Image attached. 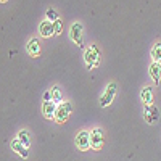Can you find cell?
Returning <instances> with one entry per match:
<instances>
[{
	"instance_id": "15",
	"label": "cell",
	"mask_w": 161,
	"mask_h": 161,
	"mask_svg": "<svg viewBox=\"0 0 161 161\" xmlns=\"http://www.w3.org/2000/svg\"><path fill=\"white\" fill-rule=\"evenodd\" d=\"M18 139H19L26 147H28V148L31 147V136H29V132H28V130H21V132L18 134Z\"/></svg>"
},
{
	"instance_id": "6",
	"label": "cell",
	"mask_w": 161,
	"mask_h": 161,
	"mask_svg": "<svg viewBox=\"0 0 161 161\" xmlns=\"http://www.w3.org/2000/svg\"><path fill=\"white\" fill-rule=\"evenodd\" d=\"M82 23H73L71 29H69V36L73 39V42L79 47H82L84 42H82Z\"/></svg>"
},
{
	"instance_id": "9",
	"label": "cell",
	"mask_w": 161,
	"mask_h": 161,
	"mask_svg": "<svg viewBox=\"0 0 161 161\" xmlns=\"http://www.w3.org/2000/svg\"><path fill=\"white\" fill-rule=\"evenodd\" d=\"M11 148L15 150V152H16V153L21 156V158H24V159L29 156L28 147H26V145H24V143H23V142H21L18 137H16V139H13V142H11Z\"/></svg>"
},
{
	"instance_id": "5",
	"label": "cell",
	"mask_w": 161,
	"mask_h": 161,
	"mask_svg": "<svg viewBox=\"0 0 161 161\" xmlns=\"http://www.w3.org/2000/svg\"><path fill=\"white\" fill-rule=\"evenodd\" d=\"M90 145L93 150H102L103 145H105V136H103V130L102 129H93L90 132Z\"/></svg>"
},
{
	"instance_id": "7",
	"label": "cell",
	"mask_w": 161,
	"mask_h": 161,
	"mask_svg": "<svg viewBox=\"0 0 161 161\" xmlns=\"http://www.w3.org/2000/svg\"><path fill=\"white\" fill-rule=\"evenodd\" d=\"M143 118H145V121H147L148 124L156 123L158 118H159L158 106H155V105H145V108H143Z\"/></svg>"
},
{
	"instance_id": "16",
	"label": "cell",
	"mask_w": 161,
	"mask_h": 161,
	"mask_svg": "<svg viewBox=\"0 0 161 161\" xmlns=\"http://www.w3.org/2000/svg\"><path fill=\"white\" fill-rule=\"evenodd\" d=\"M52 97H53V102H55L57 105L61 103V90H60V87H53L52 89Z\"/></svg>"
},
{
	"instance_id": "8",
	"label": "cell",
	"mask_w": 161,
	"mask_h": 161,
	"mask_svg": "<svg viewBox=\"0 0 161 161\" xmlns=\"http://www.w3.org/2000/svg\"><path fill=\"white\" fill-rule=\"evenodd\" d=\"M57 110H58V105L53 100L52 102H44V105H42V113L47 119H55Z\"/></svg>"
},
{
	"instance_id": "17",
	"label": "cell",
	"mask_w": 161,
	"mask_h": 161,
	"mask_svg": "<svg viewBox=\"0 0 161 161\" xmlns=\"http://www.w3.org/2000/svg\"><path fill=\"white\" fill-rule=\"evenodd\" d=\"M45 18H47L48 21H57V19H60L57 10H53V8H48V10L45 11Z\"/></svg>"
},
{
	"instance_id": "10",
	"label": "cell",
	"mask_w": 161,
	"mask_h": 161,
	"mask_svg": "<svg viewBox=\"0 0 161 161\" xmlns=\"http://www.w3.org/2000/svg\"><path fill=\"white\" fill-rule=\"evenodd\" d=\"M39 32L42 37H52V36H55V31H53V21H48L45 19L44 23H40L39 24Z\"/></svg>"
},
{
	"instance_id": "19",
	"label": "cell",
	"mask_w": 161,
	"mask_h": 161,
	"mask_svg": "<svg viewBox=\"0 0 161 161\" xmlns=\"http://www.w3.org/2000/svg\"><path fill=\"white\" fill-rule=\"evenodd\" d=\"M53 100V97H52V90H47L45 93H44V102H52Z\"/></svg>"
},
{
	"instance_id": "1",
	"label": "cell",
	"mask_w": 161,
	"mask_h": 161,
	"mask_svg": "<svg viewBox=\"0 0 161 161\" xmlns=\"http://www.w3.org/2000/svg\"><path fill=\"white\" fill-rule=\"evenodd\" d=\"M84 60L87 63V69H92L93 66H98L100 63V52L97 48V45H90L86 53H84Z\"/></svg>"
},
{
	"instance_id": "14",
	"label": "cell",
	"mask_w": 161,
	"mask_h": 161,
	"mask_svg": "<svg viewBox=\"0 0 161 161\" xmlns=\"http://www.w3.org/2000/svg\"><path fill=\"white\" fill-rule=\"evenodd\" d=\"M150 55H152V60L156 61V63H161V44H155L152 52H150Z\"/></svg>"
},
{
	"instance_id": "3",
	"label": "cell",
	"mask_w": 161,
	"mask_h": 161,
	"mask_svg": "<svg viewBox=\"0 0 161 161\" xmlns=\"http://www.w3.org/2000/svg\"><path fill=\"white\" fill-rule=\"evenodd\" d=\"M74 143H76V147L80 150V152H87L89 148H90V132H87V130H80V132H77L76 134V139H74Z\"/></svg>"
},
{
	"instance_id": "4",
	"label": "cell",
	"mask_w": 161,
	"mask_h": 161,
	"mask_svg": "<svg viewBox=\"0 0 161 161\" xmlns=\"http://www.w3.org/2000/svg\"><path fill=\"white\" fill-rule=\"evenodd\" d=\"M116 93H118V86H116L114 82H111L108 87H106L105 93L100 97V106H102V108H105V106L111 105V102H113L114 97H116Z\"/></svg>"
},
{
	"instance_id": "13",
	"label": "cell",
	"mask_w": 161,
	"mask_h": 161,
	"mask_svg": "<svg viewBox=\"0 0 161 161\" xmlns=\"http://www.w3.org/2000/svg\"><path fill=\"white\" fill-rule=\"evenodd\" d=\"M140 100L145 105H152V102H153V89L152 87H143L142 92H140Z\"/></svg>"
},
{
	"instance_id": "18",
	"label": "cell",
	"mask_w": 161,
	"mask_h": 161,
	"mask_svg": "<svg viewBox=\"0 0 161 161\" xmlns=\"http://www.w3.org/2000/svg\"><path fill=\"white\" fill-rule=\"evenodd\" d=\"M53 31H55V36H58V34L63 32V23H61V19L53 21Z\"/></svg>"
},
{
	"instance_id": "12",
	"label": "cell",
	"mask_w": 161,
	"mask_h": 161,
	"mask_svg": "<svg viewBox=\"0 0 161 161\" xmlns=\"http://www.w3.org/2000/svg\"><path fill=\"white\" fill-rule=\"evenodd\" d=\"M150 76H152V79L155 80L156 84H159V80H161V64L159 63L153 61L150 64Z\"/></svg>"
},
{
	"instance_id": "20",
	"label": "cell",
	"mask_w": 161,
	"mask_h": 161,
	"mask_svg": "<svg viewBox=\"0 0 161 161\" xmlns=\"http://www.w3.org/2000/svg\"><path fill=\"white\" fill-rule=\"evenodd\" d=\"M0 2H2V3H5V2H7V0H0Z\"/></svg>"
},
{
	"instance_id": "11",
	"label": "cell",
	"mask_w": 161,
	"mask_h": 161,
	"mask_svg": "<svg viewBox=\"0 0 161 161\" xmlns=\"http://www.w3.org/2000/svg\"><path fill=\"white\" fill-rule=\"evenodd\" d=\"M26 48H28V53L31 57H39L40 52H42V47H40L39 39H31L28 42V45H26Z\"/></svg>"
},
{
	"instance_id": "2",
	"label": "cell",
	"mask_w": 161,
	"mask_h": 161,
	"mask_svg": "<svg viewBox=\"0 0 161 161\" xmlns=\"http://www.w3.org/2000/svg\"><path fill=\"white\" fill-rule=\"evenodd\" d=\"M71 103L69 102H61L58 105V110H57V116H55V121L58 124H63L68 121V118L71 116Z\"/></svg>"
}]
</instances>
